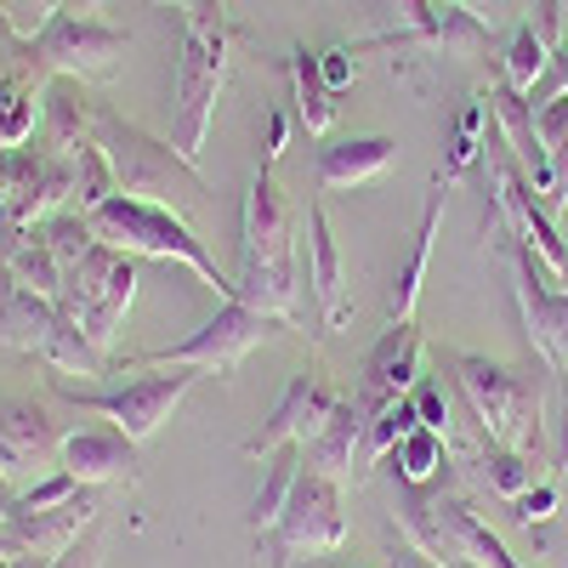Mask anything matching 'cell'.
Instances as JSON below:
<instances>
[{"label":"cell","instance_id":"1","mask_svg":"<svg viewBox=\"0 0 568 568\" xmlns=\"http://www.w3.org/2000/svg\"><path fill=\"white\" fill-rule=\"evenodd\" d=\"M233 45H240V29L227 18V0H187L182 7V58H176V85H171V109H176L171 142L187 160H194L211 136Z\"/></svg>","mask_w":568,"mask_h":568},{"label":"cell","instance_id":"2","mask_svg":"<svg viewBox=\"0 0 568 568\" xmlns=\"http://www.w3.org/2000/svg\"><path fill=\"white\" fill-rule=\"evenodd\" d=\"M91 142L109 154L120 194H131V200L171 205V211H182V216H194V211L205 205V194H211L205 176H200V165L187 160L176 142H160L154 131H142L136 120L114 114L109 103L98 109V136H91Z\"/></svg>","mask_w":568,"mask_h":568},{"label":"cell","instance_id":"3","mask_svg":"<svg viewBox=\"0 0 568 568\" xmlns=\"http://www.w3.org/2000/svg\"><path fill=\"white\" fill-rule=\"evenodd\" d=\"M85 222H91V233H98L103 245H114V251H125V256H136V262H176V267L194 273L205 291H216L222 302H233V278L205 256L200 233L187 227L182 211L131 200V194H114L109 205H98Z\"/></svg>","mask_w":568,"mask_h":568},{"label":"cell","instance_id":"4","mask_svg":"<svg viewBox=\"0 0 568 568\" xmlns=\"http://www.w3.org/2000/svg\"><path fill=\"white\" fill-rule=\"evenodd\" d=\"M444 364L489 444L524 449V455L540 449V382H529L524 369H506L484 353H444Z\"/></svg>","mask_w":568,"mask_h":568},{"label":"cell","instance_id":"5","mask_svg":"<svg viewBox=\"0 0 568 568\" xmlns=\"http://www.w3.org/2000/svg\"><path fill=\"white\" fill-rule=\"evenodd\" d=\"M125 45H131V34L114 29V23H103V18L58 12L52 23H45V29L23 45L18 74H23L29 85H45L52 74H69V80L98 85V80H114V74H120Z\"/></svg>","mask_w":568,"mask_h":568},{"label":"cell","instance_id":"6","mask_svg":"<svg viewBox=\"0 0 568 568\" xmlns=\"http://www.w3.org/2000/svg\"><path fill=\"white\" fill-rule=\"evenodd\" d=\"M342 546H347L342 484L302 466L291 506H284L278 524L262 535V568H296V562H313V557H336Z\"/></svg>","mask_w":568,"mask_h":568},{"label":"cell","instance_id":"7","mask_svg":"<svg viewBox=\"0 0 568 568\" xmlns=\"http://www.w3.org/2000/svg\"><path fill=\"white\" fill-rule=\"evenodd\" d=\"M194 382H200V369H165V375H142V382H125V387H114V393H91V387H74V382H52V393L63 398V404H74V409H85V415H98V420H109L114 433H125L136 449L149 444L160 426L171 420V409L194 393Z\"/></svg>","mask_w":568,"mask_h":568},{"label":"cell","instance_id":"8","mask_svg":"<svg viewBox=\"0 0 568 568\" xmlns=\"http://www.w3.org/2000/svg\"><path fill=\"white\" fill-rule=\"evenodd\" d=\"M267 324L262 313H251L245 302H222L211 324H200L187 342L160 347V353H136L125 358V369H200V375H227L240 369L262 342H267Z\"/></svg>","mask_w":568,"mask_h":568},{"label":"cell","instance_id":"9","mask_svg":"<svg viewBox=\"0 0 568 568\" xmlns=\"http://www.w3.org/2000/svg\"><path fill=\"white\" fill-rule=\"evenodd\" d=\"M69 426L52 420L40 398H0V478L12 489H29L58 471Z\"/></svg>","mask_w":568,"mask_h":568},{"label":"cell","instance_id":"10","mask_svg":"<svg viewBox=\"0 0 568 568\" xmlns=\"http://www.w3.org/2000/svg\"><path fill=\"white\" fill-rule=\"evenodd\" d=\"M336 404H342V393L324 382L318 369H302V375H291V387H284V398L267 409V420L256 426V433L240 444V455L245 460H267L273 449H284V444H313L318 433H324V420L336 415Z\"/></svg>","mask_w":568,"mask_h":568},{"label":"cell","instance_id":"11","mask_svg":"<svg viewBox=\"0 0 568 568\" xmlns=\"http://www.w3.org/2000/svg\"><path fill=\"white\" fill-rule=\"evenodd\" d=\"M420 329L415 318H398L382 329V342L364 353V369H358V409L375 415L398 398H409V387L420 382Z\"/></svg>","mask_w":568,"mask_h":568},{"label":"cell","instance_id":"12","mask_svg":"<svg viewBox=\"0 0 568 568\" xmlns=\"http://www.w3.org/2000/svg\"><path fill=\"white\" fill-rule=\"evenodd\" d=\"M296 222L302 216L278 187V165H262L245 194V227H240L245 262H296Z\"/></svg>","mask_w":568,"mask_h":568},{"label":"cell","instance_id":"13","mask_svg":"<svg viewBox=\"0 0 568 568\" xmlns=\"http://www.w3.org/2000/svg\"><path fill=\"white\" fill-rule=\"evenodd\" d=\"M426 506H433V557H466V562H478V568H524L511 551H506V540L484 524L478 511H471L460 495H426Z\"/></svg>","mask_w":568,"mask_h":568},{"label":"cell","instance_id":"14","mask_svg":"<svg viewBox=\"0 0 568 568\" xmlns=\"http://www.w3.org/2000/svg\"><path fill=\"white\" fill-rule=\"evenodd\" d=\"M98 489H80L74 500L52 506V511H12L7 517V535H12V551L18 557H63L91 524H98Z\"/></svg>","mask_w":568,"mask_h":568},{"label":"cell","instance_id":"15","mask_svg":"<svg viewBox=\"0 0 568 568\" xmlns=\"http://www.w3.org/2000/svg\"><path fill=\"white\" fill-rule=\"evenodd\" d=\"M98 109L103 103L85 91V80L52 74L40 85V142L80 160V149H91V136H98Z\"/></svg>","mask_w":568,"mask_h":568},{"label":"cell","instance_id":"16","mask_svg":"<svg viewBox=\"0 0 568 568\" xmlns=\"http://www.w3.org/2000/svg\"><path fill=\"white\" fill-rule=\"evenodd\" d=\"M58 466L69 471L74 484H85V489H109V484H136V444L125 438V433H69L63 438V455H58Z\"/></svg>","mask_w":568,"mask_h":568},{"label":"cell","instance_id":"17","mask_svg":"<svg viewBox=\"0 0 568 568\" xmlns=\"http://www.w3.org/2000/svg\"><path fill=\"white\" fill-rule=\"evenodd\" d=\"M52 324H58V302L29 291V284H18L7 267H0V347L40 358L45 342H52Z\"/></svg>","mask_w":568,"mask_h":568},{"label":"cell","instance_id":"18","mask_svg":"<svg viewBox=\"0 0 568 568\" xmlns=\"http://www.w3.org/2000/svg\"><path fill=\"white\" fill-rule=\"evenodd\" d=\"M398 165V142L393 136H347L318 149V187L324 194H347V187H364L375 176H387Z\"/></svg>","mask_w":568,"mask_h":568},{"label":"cell","instance_id":"19","mask_svg":"<svg viewBox=\"0 0 568 568\" xmlns=\"http://www.w3.org/2000/svg\"><path fill=\"white\" fill-rule=\"evenodd\" d=\"M307 284H313V302H318V313H324V329H342V324H347L342 251H336V227H329L324 200L307 205Z\"/></svg>","mask_w":568,"mask_h":568},{"label":"cell","instance_id":"20","mask_svg":"<svg viewBox=\"0 0 568 568\" xmlns=\"http://www.w3.org/2000/svg\"><path fill=\"white\" fill-rule=\"evenodd\" d=\"M444 200H449V182L444 171L433 176V187H426V211H420V227H415V245L393 278V291H387V324L409 318L415 313V296H420V278H426V262H433V240H438V222H444Z\"/></svg>","mask_w":568,"mask_h":568},{"label":"cell","instance_id":"21","mask_svg":"<svg viewBox=\"0 0 568 568\" xmlns=\"http://www.w3.org/2000/svg\"><path fill=\"white\" fill-rule=\"evenodd\" d=\"M296 296H302L296 262H240L233 302H245L251 313H262L273 324H296Z\"/></svg>","mask_w":568,"mask_h":568},{"label":"cell","instance_id":"22","mask_svg":"<svg viewBox=\"0 0 568 568\" xmlns=\"http://www.w3.org/2000/svg\"><path fill=\"white\" fill-rule=\"evenodd\" d=\"M364 409L358 398H342L336 415L324 420V433L302 449V466L307 471H324V478H336V484H353V466H358V444H364Z\"/></svg>","mask_w":568,"mask_h":568},{"label":"cell","instance_id":"23","mask_svg":"<svg viewBox=\"0 0 568 568\" xmlns=\"http://www.w3.org/2000/svg\"><path fill=\"white\" fill-rule=\"evenodd\" d=\"M291 80H296V125L307 136H329V125H336V91H329L324 74H318V52L296 45L291 52Z\"/></svg>","mask_w":568,"mask_h":568},{"label":"cell","instance_id":"24","mask_svg":"<svg viewBox=\"0 0 568 568\" xmlns=\"http://www.w3.org/2000/svg\"><path fill=\"white\" fill-rule=\"evenodd\" d=\"M40 358L52 364L58 375H80V382H98V375H109V369H114V358L91 347V342H85V329H80V318H74V313H63V307H58L52 342H45V353H40Z\"/></svg>","mask_w":568,"mask_h":568},{"label":"cell","instance_id":"25","mask_svg":"<svg viewBox=\"0 0 568 568\" xmlns=\"http://www.w3.org/2000/svg\"><path fill=\"white\" fill-rule=\"evenodd\" d=\"M262 466H267V471H262V489H256V500H251V529H256V535H267V529L278 524V511L291 506V489H296V478H302V444L273 449Z\"/></svg>","mask_w":568,"mask_h":568},{"label":"cell","instance_id":"26","mask_svg":"<svg viewBox=\"0 0 568 568\" xmlns=\"http://www.w3.org/2000/svg\"><path fill=\"white\" fill-rule=\"evenodd\" d=\"M420 426V415H415V404L409 398H398V404H387V409H375L369 420H364V444H358V466H353V484H364L375 466H382L398 444H404V433H415Z\"/></svg>","mask_w":568,"mask_h":568},{"label":"cell","instance_id":"27","mask_svg":"<svg viewBox=\"0 0 568 568\" xmlns=\"http://www.w3.org/2000/svg\"><path fill=\"white\" fill-rule=\"evenodd\" d=\"M489 45V23L471 12V7H455V0H433V52L438 58H478Z\"/></svg>","mask_w":568,"mask_h":568},{"label":"cell","instance_id":"28","mask_svg":"<svg viewBox=\"0 0 568 568\" xmlns=\"http://www.w3.org/2000/svg\"><path fill=\"white\" fill-rule=\"evenodd\" d=\"M40 85H29L18 69H0V149H29L40 120Z\"/></svg>","mask_w":568,"mask_h":568},{"label":"cell","instance_id":"29","mask_svg":"<svg viewBox=\"0 0 568 568\" xmlns=\"http://www.w3.org/2000/svg\"><path fill=\"white\" fill-rule=\"evenodd\" d=\"M444 449H449L444 433H433V426H415V433H404V444H398L387 460H393V471H398L409 489H426V484L444 471Z\"/></svg>","mask_w":568,"mask_h":568},{"label":"cell","instance_id":"30","mask_svg":"<svg viewBox=\"0 0 568 568\" xmlns=\"http://www.w3.org/2000/svg\"><path fill=\"white\" fill-rule=\"evenodd\" d=\"M484 484H489V495L495 500H517V495H524V489H535L540 478H535V455H524V449H500V444H489L484 449Z\"/></svg>","mask_w":568,"mask_h":568},{"label":"cell","instance_id":"31","mask_svg":"<svg viewBox=\"0 0 568 568\" xmlns=\"http://www.w3.org/2000/svg\"><path fill=\"white\" fill-rule=\"evenodd\" d=\"M546 69H551V45H546V40H540V34L524 23V29L511 34L506 58H500V80H506L511 91H529V85H535Z\"/></svg>","mask_w":568,"mask_h":568},{"label":"cell","instance_id":"32","mask_svg":"<svg viewBox=\"0 0 568 568\" xmlns=\"http://www.w3.org/2000/svg\"><path fill=\"white\" fill-rule=\"evenodd\" d=\"M40 240H45V251L58 256V267H74L91 245H98V233H91V222L80 211H58V216L40 222Z\"/></svg>","mask_w":568,"mask_h":568},{"label":"cell","instance_id":"33","mask_svg":"<svg viewBox=\"0 0 568 568\" xmlns=\"http://www.w3.org/2000/svg\"><path fill=\"white\" fill-rule=\"evenodd\" d=\"M120 194V182H114V165L109 154L91 142V149H80V187H74V200H80V216H91L98 205H109Z\"/></svg>","mask_w":568,"mask_h":568},{"label":"cell","instance_id":"34","mask_svg":"<svg viewBox=\"0 0 568 568\" xmlns=\"http://www.w3.org/2000/svg\"><path fill=\"white\" fill-rule=\"evenodd\" d=\"M63 12V0H0V18H7V29L29 45L45 23H52Z\"/></svg>","mask_w":568,"mask_h":568},{"label":"cell","instance_id":"35","mask_svg":"<svg viewBox=\"0 0 568 568\" xmlns=\"http://www.w3.org/2000/svg\"><path fill=\"white\" fill-rule=\"evenodd\" d=\"M85 484H74L69 471L58 466L52 478H40V484H29V489H18V511H52V506H63V500H74Z\"/></svg>","mask_w":568,"mask_h":568},{"label":"cell","instance_id":"36","mask_svg":"<svg viewBox=\"0 0 568 568\" xmlns=\"http://www.w3.org/2000/svg\"><path fill=\"white\" fill-rule=\"evenodd\" d=\"M409 404H415V415H420V426H433V433H444L449 438V398H444V387L438 382H420L409 387Z\"/></svg>","mask_w":568,"mask_h":568},{"label":"cell","instance_id":"37","mask_svg":"<svg viewBox=\"0 0 568 568\" xmlns=\"http://www.w3.org/2000/svg\"><path fill=\"white\" fill-rule=\"evenodd\" d=\"M318 74L329 91H347L358 80V45H324L318 52Z\"/></svg>","mask_w":568,"mask_h":568},{"label":"cell","instance_id":"38","mask_svg":"<svg viewBox=\"0 0 568 568\" xmlns=\"http://www.w3.org/2000/svg\"><path fill=\"white\" fill-rule=\"evenodd\" d=\"M551 511H557V484H535V489H524L511 500V517L524 529H535V524H551Z\"/></svg>","mask_w":568,"mask_h":568},{"label":"cell","instance_id":"39","mask_svg":"<svg viewBox=\"0 0 568 568\" xmlns=\"http://www.w3.org/2000/svg\"><path fill=\"white\" fill-rule=\"evenodd\" d=\"M103 551H109V540H103V524H91L63 557H52L45 568H103Z\"/></svg>","mask_w":568,"mask_h":568},{"label":"cell","instance_id":"40","mask_svg":"<svg viewBox=\"0 0 568 568\" xmlns=\"http://www.w3.org/2000/svg\"><path fill=\"white\" fill-rule=\"evenodd\" d=\"M529 29L551 45V52H557V45L568 40V12H562V0H540V7H535V18H529Z\"/></svg>","mask_w":568,"mask_h":568},{"label":"cell","instance_id":"41","mask_svg":"<svg viewBox=\"0 0 568 568\" xmlns=\"http://www.w3.org/2000/svg\"><path fill=\"white\" fill-rule=\"evenodd\" d=\"M387 557H393V568H449L444 557L420 551V546H415V540H404V535H393V540H387Z\"/></svg>","mask_w":568,"mask_h":568},{"label":"cell","instance_id":"42","mask_svg":"<svg viewBox=\"0 0 568 568\" xmlns=\"http://www.w3.org/2000/svg\"><path fill=\"white\" fill-rule=\"evenodd\" d=\"M524 98H529V109H535V114H540L546 103H557V98H568V80H562V69L551 63V69H546V74H540V80H535V85L524 91Z\"/></svg>","mask_w":568,"mask_h":568},{"label":"cell","instance_id":"43","mask_svg":"<svg viewBox=\"0 0 568 568\" xmlns=\"http://www.w3.org/2000/svg\"><path fill=\"white\" fill-rule=\"evenodd\" d=\"M284 142H291V114H284V109H273V114H267V149H262V165H278Z\"/></svg>","mask_w":568,"mask_h":568},{"label":"cell","instance_id":"44","mask_svg":"<svg viewBox=\"0 0 568 568\" xmlns=\"http://www.w3.org/2000/svg\"><path fill=\"white\" fill-rule=\"evenodd\" d=\"M18 45H23V40H18V34L7 29V18H0V69H12V63L23 58V52H18Z\"/></svg>","mask_w":568,"mask_h":568},{"label":"cell","instance_id":"45","mask_svg":"<svg viewBox=\"0 0 568 568\" xmlns=\"http://www.w3.org/2000/svg\"><path fill=\"white\" fill-rule=\"evenodd\" d=\"M557 471H568V404H562V420H557Z\"/></svg>","mask_w":568,"mask_h":568},{"label":"cell","instance_id":"46","mask_svg":"<svg viewBox=\"0 0 568 568\" xmlns=\"http://www.w3.org/2000/svg\"><path fill=\"white\" fill-rule=\"evenodd\" d=\"M109 7V0H63V12H74V18H98Z\"/></svg>","mask_w":568,"mask_h":568},{"label":"cell","instance_id":"47","mask_svg":"<svg viewBox=\"0 0 568 568\" xmlns=\"http://www.w3.org/2000/svg\"><path fill=\"white\" fill-rule=\"evenodd\" d=\"M18 511V489L7 484V478H0V524H7V517Z\"/></svg>","mask_w":568,"mask_h":568},{"label":"cell","instance_id":"48","mask_svg":"<svg viewBox=\"0 0 568 568\" xmlns=\"http://www.w3.org/2000/svg\"><path fill=\"white\" fill-rule=\"evenodd\" d=\"M0 568H45V557H7Z\"/></svg>","mask_w":568,"mask_h":568},{"label":"cell","instance_id":"49","mask_svg":"<svg viewBox=\"0 0 568 568\" xmlns=\"http://www.w3.org/2000/svg\"><path fill=\"white\" fill-rule=\"evenodd\" d=\"M7 557H18V551H12V535H7V524H0V562H7Z\"/></svg>","mask_w":568,"mask_h":568},{"label":"cell","instance_id":"50","mask_svg":"<svg viewBox=\"0 0 568 568\" xmlns=\"http://www.w3.org/2000/svg\"><path fill=\"white\" fill-rule=\"evenodd\" d=\"M154 7H176V12H182V7H187V0H154Z\"/></svg>","mask_w":568,"mask_h":568},{"label":"cell","instance_id":"51","mask_svg":"<svg viewBox=\"0 0 568 568\" xmlns=\"http://www.w3.org/2000/svg\"><path fill=\"white\" fill-rule=\"evenodd\" d=\"M449 568H478V562H466V557H449Z\"/></svg>","mask_w":568,"mask_h":568},{"label":"cell","instance_id":"52","mask_svg":"<svg viewBox=\"0 0 568 568\" xmlns=\"http://www.w3.org/2000/svg\"><path fill=\"white\" fill-rule=\"evenodd\" d=\"M455 7H484V0H455Z\"/></svg>","mask_w":568,"mask_h":568},{"label":"cell","instance_id":"53","mask_svg":"<svg viewBox=\"0 0 568 568\" xmlns=\"http://www.w3.org/2000/svg\"><path fill=\"white\" fill-rule=\"evenodd\" d=\"M562 12H568V0H562Z\"/></svg>","mask_w":568,"mask_h":568}]
</instances>
